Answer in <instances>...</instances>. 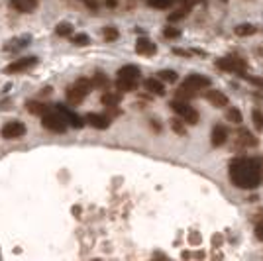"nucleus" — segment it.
<instances>
[{"mask_svg": "<svg viewBox=\"0 0 263 261\" xmlns=\"http://www.w3.org/2000/svg\"><path fill=\"white\" fill-rule=\"evenodd\" d=\"M232 183L240 189H255L263 181V163L259 159L240 157L230 163Z\"/></svg>", "mask_w": 263, "mask_h": 261, "instance_id": "1", "label": "nucleus"}, {"mask_svg": "<svg viewBox=\"0 0 263 261\" xmlns=\"http://www.w3.org/2000/svg\"><path fill=\"white\" fill-rule=\"evenodd\" d=\"M90 88H92V81L79 79V81H75V85H71V87L67 88V100L71 104H79L81 100H85V97L90 92Z\"/></svg>", "mask_w": 263, "mask_h": 261, "instance_id": "2", "label": "nucleus"}, {"mask_svg": "<svg viewBox=\"0 0 263 261\" xmlns=\"http://www.w3.org/2000/svg\"><path fill=\"white\" fill-rule=\"evenodd\" d=\"M169 106H171V110H175L181 118L185 120V124H191V126L198 124V112L193 108V106H189L186 100H179V98H175V100L169 102Z\"/></svg>", "mask_w": 263, "mask_h": 261, "instance_id": "3", "label": "nucleus"}, {"mask_svg": "<svg viewBox=\"0 0 263 261\" xmlns=\"http://www.w3.org/2000/svg\"><path fill=\"white\" fill-rule=\"evenodd\" d=\"M42 126L45 130L55 132V134H63L67 130V122L59 112H45L42 116Z\"/></svg>", "mask_w": 263, "mask_h": 261, "instance_id": "4", "label": "nucleus"}, {"mask_svg": "<svg viewBox=\"0 0 263 261\" xmlns=\"http://www.w3.org/2000/svg\"><path fill=\"white\" fill-rule=\"evenodd\" d=\"M216 67L218 69H224V71H230V73H246V61L240 59V57H222L216 61Z\"/></svg>", "mask_w": 263, "mask_h": 261, "instance_id": "5", "label": "nucleus"}, {"mask_svg": "<svg viewBox=\"0 0 263 261\" xmlns=\"http://www.w3.org/2000/svg\"><path fill=\"white\" fill-rule=\"evenodd\" d=\"M24 136H26V126L18 120L4 124V128H2V138L4 140H20Z\"/></svg>", "mask_w": 263, "mask_h": 261, "instance_id": "6", "label": "nucleus"}, {"mask_svg": "<svg viewBox=\"0 0 263 261\" xmlns=\"http://www.w3.org/2000/svg\"><path fill=\"white\" fill-rule=\"evenodd\" d=\"M55 110L65 118V122L69 126H73V128H83L85 126V118H81L77 112H73L71 108H67L63 104H55Z\"/></svg>", "mask_w": 263, "mask_h": 261, "instance_id": "7", "label": "nucleus"}, {"mask_svg": "<svg viewBox=\"0 0 263 261\" xmlns=\"http://www.w3.org/2000/svg\"><path fill=\"white\" fill-rule=\"evenodd\" d=\"M37 63V59L35 57H22V59H16L14 63H10V65L4 69V73H8V75H12V73H22V71H28L30 67H33Z\"/></svg>", "mask_w": 263, "mask_h": 261, "instance_id": "8", "label": "nucleus"}, {"mask_svg": "<svg viewBox=\"0 0 263 261\" xmlns=\"http://www.w3.org/2000/svg\"><path fill=\"white\" fill-rule=\"evenodd\" d=\"M206 100H209L210 104L214 106V108H224V106H228V97L224 95V92H220V90H206Z\"/></svg>", "mask_w": 263, "mask_h": 261, "instance_id": "9", "label": "nucleus"}, {"mask_svg": "<svg viewBox=\"0 0 263 261\" xmlns=\"http://www.w3.org/2000/svg\"><path fill=\"white\" fill-rule=\"evenodd\" d=\"M85 122H88L92 128H97V130H106L110 128V118L108 116H102V114H87L85 116Z\"/></svg>", "mask_w": 263, "mask_h": 261, "instance_id": "10", "label": "nucleus"}, {"mask_svg": "<svg viewBox=\"0 0 263 261\" xmlns=\"http://www.w3.org/2000/svg\"><path fill=\"white\" fill-rule=\"evenodd\" d=\"M228 140V132L224 126H214L212 128V134H210V143L214 145V147H220V145H224Z\"/></svg>", "mask_w": 263, "mask_h": 261, "instance_id": "11", "label": "nucleus"}, {"mask_svg": "<svg viewBox=\"0 0 263 261\" xmlns=\"http://www.w3.org/2000/svg\"><path fill=\"white\" fill-rule=\"evenodd\" d=\"M185 85L191 88H195V90H200V88H204V87H210V79L204 75H189L185 81Z\"/></svg>", "mask_w": 263, "mask_h": 261, "instance_id": "12", "label": "nucleus"}, {"mask_svg": "<svg viewBox=\"0 0 263 261\" xmlns=\"http://www.w3.org/2000/svg\"><path fill=\"white\" fill-rule=\"evenodd\" d=\"M136 51L140 55H155L157 45H155L152 40H147V38H140L138 44H136Z\"/></svg>", "mask_w": 263, "mask_h": 261, "instance_id": "13", "label": "nucleus"}, {"mask_svg": "<svg viewBox=\"0 0 263 261\" xmlns=\"http://www.w3.org/2000/svg\"><path fill=\"white\" fill-rule=\"evenodd\" d=\"M143 87H145V90H149L152 95H157V97H163L165 95V87L163 83H161V79H145Z\"/></svg>", "mask_w": 263, "mask_h": 261, "instance_id": "14", "label": "nucleus"}, {"mask_svg": "<svg viewBox=\"0 0 263 261\" xmlns=\"http://www.w3.org/2000/svg\"><path fill=\"white\" fill-rule=\"evenodd\" d=\"M10 4L18 12H22V14H30L32 10H35V6H37V0H12Z\"/></svg>", "mask_w": 263, "mask_h": 261, "instance_id": "15", "label": "nucleus"}, {"mask_svg": "<svg viewBox=\"0 0 263 261\" xmlns=\"http://www.w3.org/2000/svg\"><path fill=\"white\" fill-rule=\"evenodd\" d=\"M116 88H118L120 92H134V90H138V81L118 77V81H116Z\"/></svg>", "mask_w": 263, "mask_h": 261, "instance_id": "16", "label": "nucleus"}, {"mask_svg": "<svg viewBox=\"0 0 263 261\" xmlns=\"http://www.w3.org/2000/svg\"><path fill=\"white\" fill-rule=\"evenodd\" d=\"M140 75H142V71H140V67L138 65H126L118 71V77H124V79H134V81H140Z\"/></svg>", "mask_w": 263, "mask_h": 261, "instance_id": "17", "label": "nucleus"}, {"mask_svg": "<svg viewBox=\"0 0 263 261\" xmlns=\"http://www.w3.org/2000/svg\"><path fill=\"white\" fill-rule=\"evenodd\" d=\"M100 100H102V104H106V106H118L122 100V92L120 90H118V92H110V90H106Z\"/></svg>", "mask_w": 263, "mask_h": 261, "instance_id": "18", "label": "nucleus"}, {"mask_svg": "<svg viewBox=\"0 0 263 261\" xmlns=\"http://www.w3.org/2000/svg\"><path fill=\"white\" fill-rule=\"evenodd\" d=\"M234 32H236V35H240V38H248V35H253V33L257 32V28L252 26V24H238L234 28Z\"/></svg>", "mask_w": 263, "mask_h": 261, "instance_id": "19", "label": "nucleus"}, {"mask_svg": "<svg viewBox=\"0 0 263 261\" xmlns=\"http://www.w3.org/2000/svg\"><path fill=\"white\" fill-rule=\"evenodd\" d=\"M26 108H28L30 114H35V116H44L45 112H47V106H45L44 102H35V100H30L26 104Z\"/></svg>", "mask_w": 263, "mask_h": 261, "instance_id": "20", "label": "nucleus"}, {"mask_svg": "<svg viewBox=\"0 0 263 261\" xmlns=\"http://www.w3.org/2000/svg\"><path fill=\"white\" fill-rule=\"evenodd\" d=\"M195 97H197V90L191 87H186L185 83H183V85L179 87V90H177V98H179V100H186V102H189L191 98H195Z\"/></svg>", "mask_w": 263, "mask_h": 261, "instance_id": "21", "label": "nucleus"}, {"mask_svg": "<svg viewBox=\"0 0 263 261\" xmlns=\"http://www.w3.org/2000/svg\"><path fill=\"white\" fill-rule=\"evenodd\" d=\"M108 79H106V75H102V73H97V75L92 77V87L95 88H108Z\"/></svg>", "mask_w": 263, "mask_h": 261, "instance_id": "22", "label": "nucleus"}, {"mask_svg": "<svg viewBox=\"0 0 263 261\" xmlns=\"http://www.w3.org/2000/svg\"><path fill=\"white\" fill-rule=\"evenodd\" d=\"M55 32H57V35H61V38H69V35L73 33V26L69 22H61V24H57Z\"/></svg>", "mask_w": 263, "mask_h": 261, "instance_id": "23", "label": "nucleus"}, {"mask_svg": "<svg viewBox=\"0 0 263 261\" xmlns=\"http://www.w3.org/2000/svg\"><path fill=\"white\" fill-rule=\"evenodd\" d=\"M171 130L179 134V136H185L186 134V128H185V120L181 118H173L171 120Z\"/></svg>", "mask_w": 263, "mask_h": 261, "instance_id": "24", "label": "nucleus"}, {"mask_svg": "<svg viewBox=\"0 0 263 261\" xmlns=\"http://www.w3.org/2000/svg\"><path fill=\"white\" fill-rule=\"evenodd\" d=\"M102 35H104V40H106V42H116V40L120 38L118 30H116V28H110V26H106V28L102 30Z\"/></svg>", "mask_w": 263, "mask_h": 261, "instance_id": "25", "label": "nucleus"}, {"mask_svg": "<svg viewBox=\"0 0 263 261\" xmlns=\"http://www.w3.org/2000/svg\"><path fill=\"white\" fill-rule=\"evenodd\" d=\"M226 118H228V122H232V124H241V122H243V118H241V112L238 108L228 110V112H226Z\"/></svg>", "mask_w": 263, "mask_h": 261, "instance_id": "26", "label": "nucleus"}, {"mask_svg": "<svg viewBox=\"0 0 263 261\" xmlns=\"http://www.w3.org/2000/svg\"><path fill=\"white\" fill-rule=\"evenodd\" d=\"M240 143H243V145H257V140L253 138L250 132L241 130L240 132Z\"/></svg>", "mask_w": 263, "mask_h": 261, "instance_id": "27", "label": "nucleus"}, {"mask_svg": "<svg viewBox=\"0 0 263 261\" xmlns=\"http://www.w3.org/2000/svg\"><path fill=\"white\" fill-rule=\"evenodd\" d=\"M157 77H159L161 81H165V83H175L177 81V73L175 71H171V69H165V71H161Z\"/></svg>", "mask_w": 263, "mask_h": 261, "instance_id": "28", "label": "nucleus"}, {"mask_svg": "<svg viewBox=\"0 0 263 261\" xmlns=\"http://www.w3.org/2000/svg\"><path fill=\"white\" fill-rule=\"evenodd\" d=\"M252 118H253V126H255L259 132H263V114L261 112H259V110H253Z\"/></svg>", "mask_w": 263, "mask_h": 261, "instance_id": "29", "label": "nucleus"}, {"mask_svg": "<svg viewBox=\"0 0 263 261\" xmlns=\"http://www.w3.org/2000/svg\"><path fill=\"white\" fill-rule=\"evenodd\" d=\"M147 4L154 8H169L173 4V0H147Z\"/></svg>", "mask_w": 263, "mask_h": 261, "instance_id": "30", "label": "nucleus"}, {"mask_svg": "<svg viewBox=\"0 0 263 261\" xmlns=\"http://www.w3.org/2000/svg\"><path fill=\"white\" fill-rule=\"evenodd\" d=\"M73 44L75 45H88L90 44V38H88L87 33H79V35L73 38Z\"/></svg>", "mask_w": 263, "mask_h": 261, "instance_id": "31", "label": "nucleus"}, {"mask_svg": "<svg viewBox=\"0 0 263 261\" xmlns=\"http://www.w3.org/2000/svg\"><path fill=\"white\" fill-rule=\"evenodd\" d=\"M163 35H165V38H179V35H181V32H179L177 28H165Z\"/></svg>", "mask_w": 263, "mask_h": 261, "instance_id": "32", "label": "nucleus"}, {"mask_svg": "<svg viewBox=\"0 0 263 261\" xmlns=\"http://www.w3.org/2000/svg\"><path fill=\"white\" fill-rule=\"evenodd\" d=\"M186 10H179L175 14H169V22H177V20H183L185 18Z\"/></svg>", "mask_w": 263, "mask_h": 261, "instance_id": "33", "label": "nucleus"}, {"mask_svg": "<svg viewBox=\"0 0 263 261\" xmlns=\"http://www.w3.org/2000/svg\"><path fill=\"white\" fill-rule=\"evenodd\" d=\"M197 2H204V0H183V4H185V8H193Z\"/></svg>", "mask_w": 263, "mask_h": 261, "instance_id": "34", "label": "nucleus"}, {"mask_svg": "<svg viewBox=\"0 0 263 261\" xmlns=\"http://www.w3.org/2000/svg\"><path fill=\"white\" fill-rule=\"evenodd\" d=\"M189 241H193V244H198V241H200V236H198L197 232H193V234L189 236Z\"/></svg>", "mask_w": 263, "mask_h": 261, "instance_id": "35", "label": "nucleus"}, {"mask_svg": "<svg viewBox=\"0 0 263 261\" xmlns=\"http://www.w3.org/2000/svg\"><path fill=\"white\" fill-rule=\"evenodd\" d=\"M255 236L259 239H263V224H257V228H255Z\"/></svg>", "mask_w": 263, "mask_h": 261, "instance_id": "36", "label": "nucleus"}, {"mask_svg": "<svg viewBox=\"0 0 263 261\" xmlns=\"http://www.w3.org/2000/svg\"><path fill=\"white\" fill-rule=\"evenodd\" d=\"M173 53H177V55H185V57H189V55H191V51H185V49H173Z\"/></svg>", "mask_w": 263, "mask_h": 261, "instance_id": "37", "label": "nucleus"}, {"mask_svg": "<svg viewBox=\"0 0 263 261\" xmlns=\"http://www.w3.org/2000/svg\"><path fill=\"white\" fill-rule=\"evenodd\" d=\"M154 257L155 259H157V257H159V259H167V255H165V253H154Z\"/></svg>", "mask_w": 263, "mask_h": 261, "instance_id": "38", "label": "nucleus"}, {"mask_svg": "<svg viewBox=\"0 0 263 261\" xmlns=\"http://www.w3.org/2000/svg\"><path fill=\"white\" fill-rule=\"evenodd\" d=\"M106 4L108 6H116V0H106Z\"/></svg>", "mask_w": 263, "mask_h": 261, "instance_id": "39", "label": "nucleus"}, {"mask_svg": "<svg viewBox=\"0 0 263 261\" xmlns=\"http://www.w3.org/2000/svg\"><path fill=\"white\" fill-rule=\"evenodd\" d=\"M222 2H228V0H222Z\"/></svg>", "mask_w": 263, "mask_h": 261, "instance_id": "40", "label": "nucleus"}]
</instances>
